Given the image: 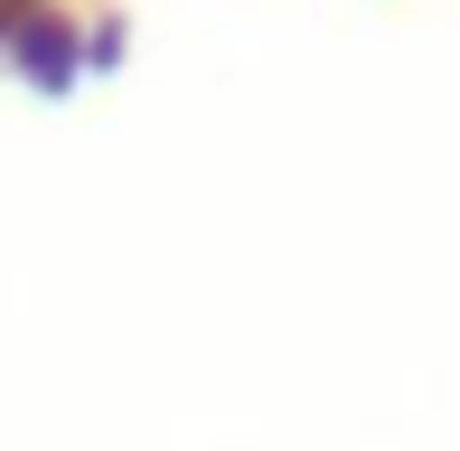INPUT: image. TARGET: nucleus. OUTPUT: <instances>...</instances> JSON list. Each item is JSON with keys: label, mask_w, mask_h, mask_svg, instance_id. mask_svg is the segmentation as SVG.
I'll return each mask as SVG.
<instances>
[{"label": "nucleus", "mask_w": 460, "mask_h": 451, "mask_svg": "<svg viewBox=\"0 0 460 451\" xmlns=\"http://www.w3.org/2000/svg\"><path fill=\"white\" fill-rule=\"evenodd\" d=\"M0 29H29V0H0Z\"/></svg>", "instance_id": "1"}]
</instances>
